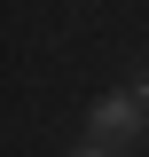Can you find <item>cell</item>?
I'll list each match as a JSON object with an SVG mask.
<instances>
[{"instance_id": "3957f363", "label": "cell", "mask_w": 149, "mask_h": 157, "mask_svg": "<svg viewBox=\"0 0 149 157\" xmlns=\"http://www.w3.org/2000/svg\"><path fill=\"white\" fill-rule=\"evenodd\" d=\"M133 94H141V102H149V78H141V86H133Z\"/></svg>"}, {"instance_id": "6da1fadb", "label": "cell", "mask_w": 149, "mask_h": 157, "mask_svg": "<svg viewBox=\"0 0 149 157\" xmlns=\"http://www.w3.org/2000/svg\"><path fill=\"white\" fill-rule=\"evenodd\" d=\"M86 126H94V149H110V141H133V134L149 126V102H141V94H102V102L86 110Z\"/></svg>"}, {"instance_id": "7a4b0ae2", "label": "cell", "mask_w": 149, "mask_h": 157, "mask_svg": "<svg viewBox=\"0 0 149 157\" xmlns=\"http://www.w3.org/2000/svg\"><path fill=\"white\" fill-rule=\"evenodd\" d=\"M71 157H110V149H71Z\"/></svg>"}]
</instances>
